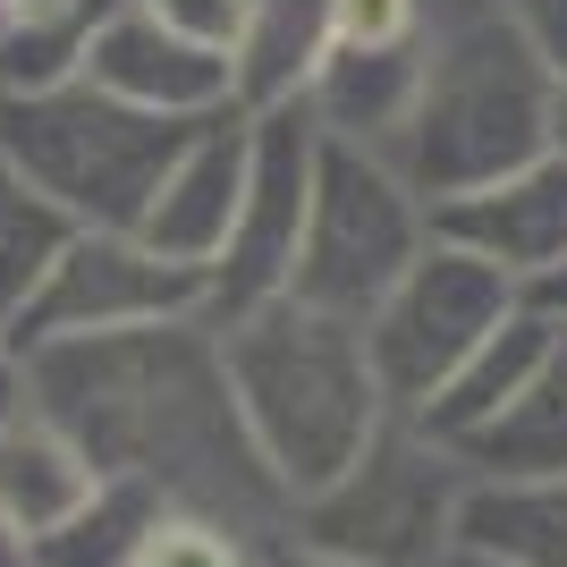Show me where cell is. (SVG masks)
<instances>
[{
    "label": "cell",
    "instance_id": "26",
    "mask_svg": "<svg viewBox=\"0 0 567 567\" xmlns=\"http://www.w3.org/2000/svg\"><path fill=\"white\" fill-rule=\"evenodd\" d=\"M262 567H348V559H322V550H306V543H288V534H280V543L262 550Z\"/></svg>",
    "mask_w": 567,
    "mask_h": 567
},
{
    "label": "cell",
    "instance_id": "12",
    "mask_svg": "<svg viewBox=\"0 0 567 567\" xmlns=\"http://www.w3.org/2000/svg\"><path fill=\"white\" fill-rule=\"evenodd\" d=\"M432 237L466 246L474 262H492L517 288H534L543 271L567 262V162L543 153V162L508 169V178H483V187L432 204Z\"/></svg>",
    "mask_w": 567,
    "mask_h": 567
},
{
    "label": "cell",
    "instance_id": "27",
    "mask_svg": "<svg viewBox=\"0 0 567 567\" xmlns=\"http://www.w3.org/2000/svg\"><path fill=\"white\" fill-rule=\"evenodd\" d=\"M550 153H559V162H567V76H559V85H550Z\"/></svg>",
    "mask_w": 567,
    "mask_h": 567
},
{
    "label": "cell",
    "instance_id": "2",
    "mask_svg": "<svg viewBox=\"0 0 567 567\" xmlns=\"http://www.w3.org/2000/svg\"><path fill=\"white\" fill-rule=\"evenodd\" d=\"M550 85L559 76L534 60V43L492 0H432L424 85H415V111H406V127L390 136L381 162L424 204H450L483 178H508V169L550 153Z\"/></svg>",
    "mask_w": 567,
    "mask_h": 567
},
{
    "label": "cell",
    "instance_id": "5",
    "mask_svg": "<svg viewBox=\"0 0 567 567\" xmlns=\"http://www.w3.org/2000/svg\"><path fill=\"white\" fill-rule=\"evenodd\" d=\"M466 492H474L466 457L450 441H432L415 415H390L355 450V466H339L322 492L288 508V543L348 567H450Z\"/></svg>",
    "mask_w": 567,
    "mask_h": 567
},
{
    "label": "cell",
    "instance_id": "8",
    "mask_svg": "<svg viewBox=\"0 0 567 567\" xmlns=\"http://www.w3.org/2000/svg\"><path fill=\"white\" fill-rule=\"evenodd\" d=\"M313 162H322V127H313L306 102L255 111V169H246V204L229 220V246L204 271V322H237V313L288 297L306 204H313Z\"/></svg>",
    "mask_w": 567,
    "mask_h": 567
},
{
    "label": "cell",
    "instance_id": "18",
    "mask_svg": "<svg viewBox=\"0 0 567 567\" xmlns=\"http://www.w3.org/2000/svg\"><path fill=\"white\" fill-rule=\"evenodd\" d=\"M111 9L118 0H0V94L76 76V60Z\"/></svg>",
    "mask_w": 567,
    "mask_h": 567
},
{
    "label": "cell",
    "instance_id": "16",
    "mask_svg": "<svg viewBox=\"0 0 567 567\" xmlns=\"http://www.w3.org/2000/svg\"><path fill=\"white\" fill-rule=\"evenodd\" d=\"M322 51H331V0H255V9H246V34H237V51H229L237 111L306 102Z\"/></svg>",
    "mask_w": 567,
    "mask_h": 567
},
{
    "label": "cell",
    "instance_id": "19",
    "mask_svg": "<svg viewBox=\"0 0 567 567\" xmlns=\"http://www.w3.org/2000/svg\"><path fill=\"white\" fill-rule=\"evenodd\" d=\"M76 237V220L51 204L25 169L0 162V322H18L25 297L43 288V271L60 262V246Z\"/></svg>",
    "mask_w": 567,
    "mask_h": 567
},
{
    "label": "cell",
    "instance_id": "9",
    "mask_svg": "<svg viewBox=\"0 0 567 567\" xmlns=\"http://www.w3.org/2000/svg\"><path fill=\"white\" fill-rule=\"evenodd\" d=\"M169 313H204V271L153 255L136 229H76L43 288L25 297L9 322L18 348H51V339H102L136 331V322H169Z\"/></svg>",
    "mask_w": 567,
    "mask_h": 567
},
{
    "label": "cell",
    "instance_id": "21",
    "mask_svg": "<svg viewBox=\"0 0 567 567\" xmlns=\"http://www.w3.org/2000/svg\"><path fill=\"white\" fill-rule=\"evenodd\" d=\"M262 534H246V525L213 517V508H178L169 499L162 517L144 525V543L127 550V567H262Z\"/></svg>",
    "mask_w": 567,
    "mask_h": 567
},
{
    "label": "cell",
    "instance_id": "28",
    "mask_svg": "<svg viewBox=\"0 0 567 567\" xmlns=\"http://www.w3.org/2000/svg\"><path fill=\"white\" fill-rule=\"evenodd\" d=\"M0 567H43V559H34V543H25V534H9V525H0Z\"/></svg>",
    "mask_w": 567,
    "mask_h": 567
},
{
    "label": "cell",
    "instance_id": "14",
    "mask_svg": "<svg viewBox=\"0 0 567 567\" xmlns=\"http://www.w3.org/2000/svg\"><path fill=\"white\" fill-rule=\"evenodd\" d=\"M543 355H550V322H543L534 306H517L492 339H483V348L466 355V364H457L450 381H441V390H432V406L415 415V424H424L432 441L466 450V441L492 424V415H508V406L525 399V381H534V364H543Z\"/></svg>",
    "mask_w": 567,
    "mask_h": 567
},
{
    "label": "cell",
    "instance_id": "20",
    "mask_svg": "<svg viewBox=\"0 0 567 567\" xmlns=\"http://www.w3.org/2000/svg\"><path fill=\"white\" fill-rule=\"evenodd\" d=\"M162 508L169 499L144 492V483H94V499L69 525L34 534V559L43 567H127V550L144 543V525L162 517Z\"/></svg>",
    "mask_w": 567,
    "mask_h": 567
},
{
    "label": "cell",
    "instance_id": "10",
    "mask_svg": "<svg viewBox=\"0 0 567 567\" xmlns=\"http://www.w3.org/2000/svg\"><path fill=\"white\" fill-rule=\"evenodd\" d=\"M246 169H255V111H213L195 118L178 162L162 169V187L144 204L136 237L153 255L187 262V271H213L220 246H229V220L246 204Z\"/></svg>",
    "mask_w": 567,
    "mask_h": 567
},
{
    "label": "cell",
    "instance_id": "23",
    "mask_svg": "<svg viewBox=\"0 0 567 567\" xmlns=\"http://www.w3.org/2000/svg\"><path fill=\"white\" fill-rule=\"evenodd\" d=\"M492 9L534 43V60H543L550 76H567V0H492Z\"/></svg>",
    "mask_w": 567,
    "mask_h": 567
},
{
    "label": "cell",
    "instance_id": "6",
    "mask_svg": "<svg viewBox=\"0 0 567 567\" xmlns=\"http://www.w3.org/2000/svg\"><path fill=\"white\" fill-rule=\"evenodd\" d=\"M424 246H432V204H424V195L406 187L381 153L322 136L288 297H297V306H322V313L364 322V313L399 288V271L424 255Z\"/></svg>",
    "mask_w": 567,
    "mask_h": 567
},
{
    "label": "cell",
    "instance_id": "13",
    "mask_svg": "<svg viewBox=\"0 0 567 567\" xmlns=\"http://www.w3.org/2000/svg\"><path fill=\"white\" fill-rule=\"evenodd\" d=\"M94 457L76 450L69 432L51 424V415H9L0 424V525L9 534H51V525H69L85 499H94Z\"/></svg>",
    "mask_w": 567,
    "mask_h": 567
},
{
    "label": "cell",
    "instance_id": "1",
    "mask_svg": "<svg viewBox=\"0 0 567 567\" xmlns=\"http://www.w3.org/2000/svg\"><path fill=\"white\" fill-rule=\"evenodd\" d=\"M25 406L69 432L102 483H144L178 508H213L262 543L288 534V492L237 415L229 355L204 313L25 348Z\"/></svg>",
    "mask_w": 567,
    "mask_h": 567
},
{
    "label": "cell",
    "instance_id": "25",
    "mask_svg": "<svg viewBox=\"0 0 567 567\" xmlns=\"http://www.w3.org/2000/svg\"><path fill=\"white\" fill-rule=\"evenodd\" d=\"M525 306L543 313V322H567V262H559V271H543V280L525 288Z\"/></svg>",
    "mask_w": 567,
    "mask_h": 567
},
{
    "label": "cell",
    "instance_id": "24",
    "mask_svg": "<svg viewBox=\"0 0 567 567\" xmlns=\"http://www.w3.org/2000/svg\"><path fill=\"white\" fill-rule=\"evenodd\" d=\"M9 415H25V348L9 339V322H0V424Z\"/></svg>",
    "mask_w": 567,
    "mask_h": 567
},
{
    "label": "cell",
    "instance_id": "4",
    "mask_svg": "<svg viewBox=\"0 0 567 567\" xmlns=\"http://www.w3.org/2000/svg\"><path fill=\"white\" fill-rule=\"evenodd\" d=\"M195 118H162L102 94L94 76L0 94V162L25 169L76 229H136Z\"/></svg>",
    "mask_w": 567,
    "mask_h": 567
},
{
    "label": "cell",
    "instance_id": "29",
    "mask_svg": "<svg viewBox=\"0 0 567 567\" xmlns=\"http://www.w3.org/2000/svg\"><path fill=\"white\" fill-rule=\"evenodd\" d=\"M450 567H508V559H483V550H457Z\"/></svg>",
    "mask_w": 567,
    "mask_h": 567
},
{
    "label": "cell",
    "instance_id": "11",
    "mask_svg": "<svg viewBox=\"0 0 567 567\" xmlns=\"http://www.w3.org/2000/svg\"><path fill=\"white\" fill-rule=\"evenodd\" d=\"M76 76H94L102 94L136 102V111H162V118H213V111H237V76L220 51L169 34L144 0H118L111 18L94 25V43L76 60Z\"/></svg>",
    "mask_w": 567,
    "mask_h": 567
},
{
    "label": "cell",
    "instance_id": "15",
    "mask_svg": "<svg viewBox=\"0 0 567 567\" xmlns=\"http://www.w3.org/2000/svg\"><path fill=\"white\" fill-rule=\"evenodd\" d=\"M457 550L508 567H567V474H474Z\"/></svg>",
    "mask_w": 567,
    "mask_h": 567
},
{
    "label": "cell",
    "instance_id": "22",
    "mask_svg": "<svg viewBox=\"0 0 567 567\" xmlns=\"http://www.w3.org/2000/svg\"><path fill=\"white\" fill-rule=\"evenodd\" d=\"M144 9H153L169 34H187V43H204V51H220V60H229L255 0H144Z\"/></svg>",
    "mask_w": 567,
    "mask_h": 567
},
{
    "label": "cell",
    "instance_id": "7",
    "mask_svg": "<svg viewBox=\"0 0 567 567\" xmlns=\"http://www.w3.org/2000/svg\"><path fill=\"white\" fill-rule=\"evenodd\" d=\"M525 306V288L492 262H474L466 246H441L432 237L424 255L399 271V288L364 313V355H373V381L390 415H424L432 390L466 364L483 339Z\"/></svg>",
    "mask_w": 567,
    "mask_h": 567
},
{
    "label": "cell",
    "instance_id": "3",
    "mask_svg": "<svg viewBox=\"0 0 567 567\" xmlns=\"http://www.w3.org/2000/svg\"><path fill=\"white\" fill-rule=\"evenodd\" d=\"M213 331L229 355L237 415L255 432L271 483L288 492V508L322 492L339 466H355V450L390 424V399H381L373 355H364V322H348V313L271 297V306L213 322Z\"/></svg>",
    "mask_w": 567,
    "mask_h": 567
},
{
    "label": "cell",
    "instance_id": "17",
    "mask_svg": "<svg viewBox=\"0 0 567 567\" xmlns=\"http://www.w3.org/2000/svg\"><path fill=\"white\" fill-rule=\"evenodd\" d=\"M457 457L474 474H567V322H550V355L534 364L525 399L492 415Z\"/></svg>",
    "mask_w": 567,
    "mask_h": 567
}]
</instances>
